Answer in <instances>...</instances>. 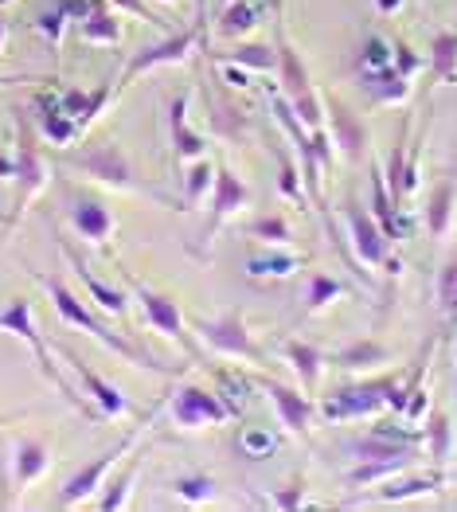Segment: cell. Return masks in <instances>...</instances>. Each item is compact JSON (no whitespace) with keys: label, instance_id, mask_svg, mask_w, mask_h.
I'll list each match as a JSON object with an SVG mask.
<instances>
[{"label":"cell","instance_id":"6da1fadb","mask_svg":"<svg viewBox=\"0 0 457 512\" xmlns=\"http://www.w3.org/2000/svg\"><path fill=\"white\" fill-rule=\"evenodd\" d=\"M36 282H40V290L51 298L55 305V313L67 321V325H75V329H83L86 337H94V341H102L114 356H122L125 364H133V368H141V372H153V376H165V380H180L184 372H188V364H165V360H157L153 352H145L137 341H129L125 333H114L106 321H98L90 309H86L83 301L71 294V286H63L55 274H40V270H28Z\"/></svg>","mask_w":457,"mask_h":512},{"label":"cell","instance_id":"7a4b0ae2","mask_svg":"<svg viewBox=\"0 0 457 512\" xmlns=\"http://www.w3.org/2000/svg\"><path fill=\"white\" fill-rule=\"evenodd\" d=\"M0 333H12L16 341H24L28 348H32V356H36V368H40V376L47 380V384L55 387L79 415H86V419H94V423H106L102 419V411L90 403V399H83L75 387L63 380V372L55 368V356H51V348H47V341H43L40 325H36V309H32V301L28 298H12L4 309H0Z\"/></svg>","mask_w":457,"mask_h":512},{"label":"cell","instance_id":"3957f363","mask_svg":"<svg viewBox=\"0 0 457 512\" xmlns=\"http://www.w3.org/2000/svg\"><path fill=\"white\" fill-rule=\"evenodd\" d=\"M63 169L79 172V176H86V180H98V184H106V188H114V192L149 196V200H157V204H168L172 212H188L184 200H172L168 192L153 188V184H145V180H137V172H133V165H129V157L122 153L118 141H102V145H94V149H86V153L63 157Z\"/></svg>","mask_w":457,"mask_h":512},{"label":"cell","instance_id":"277c9868","mask_svg":"<svg viewBox=\"0 0 457 512\" xmlns=\"http://www.w3.org/2000/svg\"><path fill=\"white\" fill-rule=\"evenodd\" d=\"M399 372H387V376H375V380H352V384H340L336 391H329L317 407V415L325 423H352V419H372L383 415L391 407V391L399 387Z\"/></svg>","mask_w":457,"mask_h":512},{"label":"cell","instance_id":"5b68a950","mask_svg":"<svg viewBox=\"0 0 457 512\" xmlns=\"http://www.w3.org/2000/svg\"><path fill=\"white\" fill-rule=\"evenodd\" d=\"M12 180H16V200H12V212L4 215L0 247L8 243V235L16 231V223L28 212V204L40 196L43 188H47V180H51V169H47L40 145H36V137H32V129H28L20 110H16V172H12Z\"/></svg>","mask_w":457,"mask_h":512},{"label":"cell","instance_id":"8992f818","mask_svg":"<svg viewBox=\"0 0 457 512\" xmlns=\"http://www.w3.org/2000/svg\"><path fill=\"white\" fill-rule=\"evenodd\" d=\"M188 325H192L196 341L204 344L208 352H215V356H223V360H247V364H266V348L254 341L243 309H227V313L215 317V321L196 317V321H188Z\"/></svg>","mask_w":457,"mask_h":512},{"label":"cell","instance_id":"52a82bcc","mask_svg":"<svg viewBox=\"0 0 457 512\" xmlns=\"http://www.w3.org/2000/svg\"><path fill=\"white\" fill-rule=\"evenodd\" d=\"M172 423L184 430H204V427H219L227 419H243L239 403L227 399L223 391H204L196 384H180L172 387V395L165 399Z\"/></svg>","mask_w":457,"mask_h":512},{"label":"cell","instance_id":"ba28073f","mask_svg":"<svg viewBox=\"0 0 457 512\" xmlns=\"http://www.w3.org/2000/svg\"><path fill=\"white\" fill-rule=\"evenodd\" d=\"M278 79H282V94L293 106V114L305 122V129H321L325 126V102L317 94V86L309 79V67L301 63L297 47L286 36L278 43Z\"/></svg>","mask_w":457,"mask_h":512},{"label":"cell","instance_id":"9c48e42d","mask_svg":"<svg viewBox=\"0 0 457 512\" xmlns=\"http://www.w3.org/2000/svg\"><path fill=\"white\" fill-rule=\"evenodd\" d=\"M196 43H200V51H208V32L204 28H184V32H176V36H165V40L157 43H145L141 51H133V59L125 63L122 79L118 86H133L141 75H149V71H157V67H172V63H184V59H192V51H196Z\"/></svg>","mask_w":457,"mask_h":512},{"label":"cell","instance_id":"30bf717a","mask_svg":"<svg viewBox=\"0 0 457 512\" xmlns=\"http://www.w3.org/2000/svg\"><path fill=\"white\" fill-rule=\"evenodd\" d=\"M129 290H133V301L141 305V313H145V321L153 325V333H161L165 341H172L180 352H188V356H196V333H192V325L184 321V313H180V305L161 294V290H153V286H145V282H137V278H129Z\"/></svg>","mask_w":457,"mask_h":512},{"label":"cell","instance_id":"8fae6325","mask_svg":"<svg viewBox=\"0 0 457 512\" xmlns=\"http://www.w3.org/2000/svg\"><path fill=\"white\" fill-rule=\"evenodd\" d=\"M141 434H145V430L137 427L133 434H125L118 446H110L106 454H98V458H94L90 466H83V470L71 473V477H67V485H63V489H59V493L51 497V509H79L83 501H90V497H94V493L102 489L106 473L114 470V466H118L122 458H129V450L137 446V438H141Z\"/></svg>","mask_w":457,"mask_h":512},{"label":"cell","instance_id":"7c38bea8","mask_svg":"<svg viewBox=\"0 0 457 512\" xmlns=\"http://www.w3.org/2000/svg\"><path fill=\"white\" fill-rule=\"evenodd\" d=\"M344 223H348V243H352V255L356 262L383 270V266H395L391 262V239L387 231L379 227V219L372 215V208H364L356 196L344 200Z\"/></svg>","mask_w":457,"mask_h":512},{"label":"cell","instance_id":"4fadbf2b","mask_svg":"<svg viewBox=\"0 0 457 512\" xmlns=\"http://www.w3.org/2000/svg\"><path fill=\"white\" fill-rule=\"evenodd\" d=\"M250 208V188L227 169H215V184H211V204H208V219H204V231H200V243H196V255L208 258V247L215 239V231L231 219V215L247 212Z\"/></svg>","mask_w":457,"mask_h":512},{"label":"cell","instance_id":"5bb4252c","mask_svg":"<svg viewBox=\"0 0 457 512\" xmlns=\"http://www.w3.org/2000/svg\"><path fill=\"white\" fill-rule=\"evenodd\" d=\"M59 356L67 360V368L75 372V380H79V387L86 391V399L102 411V419H106V423H110V419H122V415H137V403H133V399H125L122 391L110 384V380H102V376L86 364L71 344H59Z\"/></svg>","mask_w":457,"mask_h":512},{"label":"cell","instance_id":"9a60e30c","mask_svg":"<svg viewBox=\"0 0 457 512\" xmlns=\"http://www.w3.org/2000/svg\"><path fill=\"white\" fill-rule=\"evenodd\" d=\"M47 470H51V450H47V442H40V438H16V442H12V458H0V473H8L0 509H12V489H24V485L40 481Z\"/></svg>","mask_w":457,"mask_h":512},{"label":"cell","instance_id":"2e32d148","mask_svg":"<svg viewBox=\"0 0 457 512\" xmlns=\"http://www.w3.org/2000/svg\"><path fill=\"white\" fill-rule=\"evenodd\" d=\"M55 231V227H51ZM55 243H59V251L67 255V262H71V270H75V278L83 282V290L90 294V301L106 313V317H125L129 313V294H122L118 286H110V282H102L98 274H90V266H86V255L63 235V231H55Z\"/></svg>","mask_w":457,"mask_h":512},{"label":"cell","instance_id":"e0dca14e","mask_svg":"<svg viewBox=\"0 0 457 512\" xmlns=\"http://www.w3.org/2000/svg\"><path fill=\"white\" fill-rule=\"evenodd\" d=\"M67 223L75 227V235L86 239V247H98V251H110V239H114V215L102 200H90L83 192H67Z\"/></svg>","mask_w":457,"mask_h":512},{"label":"cell","instance_id":"ac0fdd59","mask_svg":"<svg viewBox=\"0 0 457 512\" xmlns=\"http://www.w3.org/2000/svg\"><path fill=\"white\" fill-rule=\"evenodd\" d=\"M321 102H325V129L333 137L336 153L348 157V161H360L368 153V126H364V118L352 106H344L340 98H333V94H325Z\"/></svg>","mask_w":457,"mask_h":512},{"label":"cell","instance_id":"d6986e66","mask_svg":"<svg viewBox=\"0 0 457 512\" xmlns=\"http://www.w3.org/2000/svg\"><path fill=\"white\" fill-rule=\"evenodd\" d=\"M258 387H262L266 399L274 403L282 427L290 430L293 438H309V427H313V419H317V403H313V395H309L305 387L297 391V387L278 384V380H258Z\"/></svg>","mask_w":457,"mask_h":512},{"label":"cell","instance_id":"ffe728a7","mask_svg":"<svg viewBox=\"0 0 457 512\" xmlns=\"http://www.w3.org/2000/svg\"><path fill=\"white\" fill-rule=\"evenodd\" d=\"M446 485V470H434V473H411V477H387L379 481L375 489L379 493H368V497H356L348 505H403V501H415V497H430Z\"/></svg>","mask_w":457,"mask_h":512},{"label":"cell","instance_id":"44dd1931","mask_svg":"<svg viewBox=\"0 0 457 512\" xmlns=\"http://www.w3.org/2000/svg\"><path fill=\"white\" fill-rule=\"evenodd\" d=\"M457 219V176H446L434 184L430 200H426V231L434 243H446Z\"/></svg>","mask_w":457,"mask_h":512},{"label":"cell","instance_id":"7402d4cb","mask_svg":"<svg viewBox=\"0 0 457 512\" xmlns=\"http://www.w3.org/2000/svg\"><path fill=\"white\" fill-rule=\"evenodd\" d=\"M372 215L379 219V227L387 231L391 243H399V239L407 235V215L395 204V196H391V188H387V176H383V165H379V161H372Z\"/></svg>","mask_w":457,"mask_h":512},{"label":"cell","instance_id":"603a6c76","mask_svg":"<svg viewBox=\"0 0 457 512\" xmlns=\"http://www.w3.org/2000/svg\"><path fill=\"white\" fill-rule=\"evenodd\" d=\"M168 133H172V149L180 161H200L208 153L204 137L188 126V94H176L168 106Z\"/></svg>","mask_w":457,"mask_h":512},{"label":"cell","instance_id":"cb8c5ba5","mask_svg":"<svg viewBox=\"0 0 457 512\" xmlns=\"http://www.w3.org/2000/svg\"><path fill=\"white\" fill-rule=\"evenodd\" d=\"M422 446H426V458L446 470L450 458H454V419L442 411V407H430L426 415V427H422Z\"/></svg>","mask_w":457,"mask_h":512},{"label":"cell","instance_id":"d4e9b609","mask_svg":"<svg viewBox=\"0 0 457 512\" xmlns=\"http://www.w3.org/2000/svg\"><path fill=\"white\" fill-rule=\"evenodd\" d=\"M282 356H286V364L293 368L297 384L313 395L317 384H321V376H325V352L309 341H290V344H282Z\"/></svg>","mask_w":457,"mask_h":512},{"label":"cell","instance_id":"484cf974","mask_svg":"<svg viewBox=\"0 0 457 512\" xmlns=\"http://www.w3.org/2000/svg\"><path fill=\"white\" fill-rule=\"evenodd\" d=\"M360 86L368 90V98H372L375 106H403L411 98V79L399 75L395 67L375 71V75H360Z\"/></svg>","mask_w":457,"mask_h":512},{"label":"cell","instance_id":"4316f807","mask_svg":"<svg viewBox=\"0 0 457 512\" xmlns=\"http://www.w3.org/2000/svg\"><path fill=\"white\" fill-rule=\"evenodd\" d=\"M141 462H145V454L137 450H129V462H125V470L118 477H110V485L106 489H98V509L102 512H118L129 505V493H133V481H137V473H141Z\"/></svg>","mask_w":457,"mask_h":512},{"label":"cell","instance_id":"83f0119b","mask_svg":"<svg viewBox=\"0 0 457 512\" xmlns=\"http://www.w3.org/2000/svg\"><path fill=\"white\" fill-rule=\"evenodd\" d=\"M430 79L434 83H457V28H446L430 40Z\"/></svg>","mask_w":457,"mask_h":512},{"label":"cell","instance_id":"f1b7e54d","mask_svg":"<svg viewBox=\"0 0 457 512\" xmlns=\"http://www.w3.org/2000/svg\"><path fill=\"white\" fill-rule=\"evenodd\" d=\"M387 360H391V352L379 341H372V337L348 344V348H340L333 356V364L344 368V372H368V368H379V364H387Z\"/></svg>","mask_w":457,"mask_h":512},{"label":"cell","instance_id":"f546056e","mask_svg":"<svg viewBox=\"0 0 457 512\" xmlns=\"http://www.w3.org/2000/svg\"><path fill=\"white\" fill-rule=\"evenodd\" d=\"M418 458H383V462H356L352 470H348V485L352 489H368V485H379V481H387V477H395V473L411 470Z\"/></svg>","mask_w":457,"mask_h":512},{"label":"cell","instance_id":"4dcf8cb0","mask_svg":"<svg viewBox=\"0 0 457 512\" xmlns=\"http://www.w3.org/2000/svg\"><path fill=\"white\" fill-rule=\"evenodd\" d=\"M305 266L301 255H290V251H262V255L247 258V274L250 278H290Z\"/></svg>","mask_w":457,"mask_h":512},{"label":"cell","instance_id":"1f68e13d","mask_svg":"<svg viewBox=\"0 0 457 512\" xmlns=\"http://www.w3.org/2000/svg\"><path fill=\"white\" fill-rule=\"evenodd\" d=\"M344 294H348V286H344L340 278L317 270V274H309V286H305V313H321V309H329V305L340 301Z\"/></svg>","mask_w":457,"mask_h":512},{"label":"cell","instance_id":"d6a6232c","mask_svg":"<svg viewBox=\"0 0 457 512\" xmlns=\"http://www.w3.org/2000/svg\"><path fill=\"white\" fill-rule=\"evenodd\" d=\"M40 122H43V137H47L51 145H71V141L83 137L79 122H75L67 110H59V102H43Z\"/></svg>","mask_w":457,"mask_h":512},{"label":"cell","instance_id":"836d02e7","mask_svg":"<svg viewBox=\"0 0 457 512\" xmlns=\"http://www.w3.org/2000/svg\"><path fill=\"white\" fill-rule=\"evenodd\" d=\"M219 59H223V63H239V67H247V71H254V75H270V71H278V51H274V47H262V43H243V47L219 55Z\"/></svg>","mask_w":457,"mask_h":512},{"label":"cell","instance_id":"e575fe53","mask_svg":"<svg viewBox=\"0 0 457 512\" xmlns=\"http://www.w3.org/2000/svg\"><path fill=\"white\" fill-rule=\"evenodd\" d=\"M79 32H83L86 43H102V47H114V43H122V24L106 12V4L98 8V12H86L83 24H79Z\"/></svg>","mask_w":457,"mask_h":512},{"label":"cell","instance_id":"d590c367","mask_svg":"<svg viewBox=\"0 0 457 512\" xmlns=\"http://www.w3.org/2000/svg\"><path fill=\"white\" fill-rule=\"evenodd\" d=\"M172 493L180 501H188V505H208V501H215V493H219V481L211 473H184V477L172 481Z\"/></svg>","mask_w":457,"mask_h":512},{"label":"cell","instance_id":"8d00e7d4","mask_svg":"<svg viewBox=\"0 0 457 512\" xmlns=\"http://www.w3.org/2000/svg\"><path fill=\"white\" fill-rule=\"evenodd\" d=\"M387 67H395L391 63V43L383 40V36H368V40L360 43V55H356V79L360 75H375V71H387Z\"/></svg>","mask_w":457,"mask_h":512},{"label":"cell","instance_id":"74e56055","mask_svg":"<svg viewBox=\"0 0 457 512\" xmlns=\"http://www.w3.org/2000/svg\"><path fill=\"white\" fill-rule=\"evenodd\" d=\"M434 294H438V309L457 325V251L442 262V270L434 278Z\"/></svg>","mask_w":457,"mask_h":512},{"label":"cell","instance_id":"f35d334b","mask_svg":"<svg viewBox=\"0 0 457 512\" xmlns=\"http://www.w3.org/2000/svg\"><path fill=\"white\" fill-rule=\"evenodd\" d=\"M219 20H223V24H219L223 36H243V32H250V28L258 24V8L247 4V0H231V4H223Z\"/></svg>","mask_w":457,"mask_h":512},{"label":"cell","instance_id":"ab89813d","mask_svg":"<svg viewBox=\"0 0 457 512\" xmlns=\"http://www.w3.org/2000/svg\"><path fill=\"white\" fill-rule=\"evenodd\" d=\"M250 239H258V243H266V247H290L293 231L282 215H262V219L250 223Z\"/></svg>","mask_w":457,"mask_h":512},{"label":"cell","instance_id":"60d3db41","mask_svg":"<svg viewBox=\"0 0 457 512\" xmlns=\"http://www.w3.org/2000/svg\"><path fill=\"white\" fill-rule=\"evenodd\" d=\"M211 184H215V165L211 161H192V169H188V180H184V204L188 208H196L204 196L211 192Z\"/></svg>","mask_w":457,"mask_h":512},{"label":"cell","instance_id":"b9f144b4","mask_svg":"<svg viewBox=\"0 0 457 512\" xmlns=\"http://www.w3.org/2000/svg\"><path fill=\"white\" fill-rule=\"evenodd\" d=\"M278 188H282V196H290L297 204H305V176H301V165H297V153L290 149H282V180H278Z\"/></svg>","mask_w":457,"mask_h":512},{"label":"cell","instance_id":"7bdbcfd3","mask_svg":"<svg viewBox=\"0 0 457 512\" xmlns=\"http://www.w3.org/2000/svg\"><path fill=\"white\" fill-rule=\"evenodd\" d=\"M75 4H55V8H47L40 20H36V28L43 32V40L51 43V47H59L63 40V28H67V12H71Z\"/></svg>","mask_w":457,"mask_h":512},{"label":"cell","instance_id":"ee69618b","mask_svg":"<svg viewBox=\"0 0 457 512\" xmlns=\"http://www.w3.org/2000/svg\"><path fill=\"white\" fill-rule=\"evenodd\" d=\"M391 63H395V71L407 75V79H415L418 71H422V59H418L415 47L407 40H391Z\"/></svg>","mask_w":457,"mask_h":512},{"label":"cell","instance_id":"f6af8a7d","mask_svg":"<svg viewBox=\"0 0 457 512\" xmlns=\"http://www.w3.org/2000/svg\"><path fill=\"white\" fill-rule=\"evenodd\" d=\"M239 446L247 450V458H270V454H274V446H278V438H274V434H266V430H247Z\"/></svg>","mask_w":457,"mask_h":512},{"label":"cell","instance_id":"bcb514c9","mask_svg":"<svg viewBox=\"0 0 457 512\" xmlns=\"http://www.w3.org/2000/svg\"><path fill=\"white\" fill-rule=\"evenodd\" d=\"M301 505H305V481L301 477H293L290 485H282L274 493V509H301Z\"/></svg>","mask_w":457,"mask_h":512},{"label":"cell","instance_id":"7dc6e473","mask_svg":"<svg viewBox=\"0 0 457 512\" xmlns=\"http://www.w3.org/2000/svg\"><path fill=\"white\" fill-rule=\"evenodd\" d=\"M219 75L235 86V90H247V86H254V71L239 67V63H223V59H219Z\"/></svg>","mask_w":457,"mask_h":512},{"label":"cell","instance_id":"c3c4849f","mask_svg":"<svg viewBox=\"0 0 457 512\" xmlns=\"http://www.w3.org/2000/svg\"><path fill=\"white\" fill-rule=\"evenodd\" d=\"M110 4H118L122 12H129V16H137V20H145V24H161V16L145 8V0H110Z\"/></svg>","mask_w":457,"mask_h":512},{"label":"cell","instance_id":"681fc988","mask_svg":"<svg viewBox=\"0 0 457 512\" xmlns=\"http://www.w3.org/2000/svg\"><path fill=\"white\" fill-rule=\"evenodd\" d=\"M403 8V0H375V12H383V16H395Z\"/></svg>","mask_w":457,"mask_h":512},{"label":"cell","instance_id":"f907efd6","mask_svg":"<svg viewBox=\"0 0 457 512\" xmlns=\"http://www.w3.org/2000/svg\"><path fill=\"white\" fill-rule=\"evenodd\" d=\"M20 415H0V427H8V423H16Z\"/></svg>","mask_w":457,"mask_h":512},{"label":"cell","instance_id":"816d5d0a","mask_svg":"<svg viewBox=\"0 0 457 512\" xmlns=\"http://www.w3.org/2000/svg\"><path fill=\"white\" fill-rule=\"evenodd\" d=\"M0 43H4V24H0Z\"/></svg>","mask_w":457,"mask_h":512},{"label":"cell","instance_id":"f5cc1de1","mask_svg":"<svg viewBox=\"0 0 457 512\" xmlns=\"http://www.w3.org/2000/svg\"><path fill=\"white\" fill-rule=\"evenodd\" d=\"M454 360H457V341H454Z\"/></svg>","mask_w":457,"mask_h":512},{"label":"cell","instance_id":"db71d44e","mask_svg":"<svg viewBox=\"0 0 457 512\" xmlns=\"http://www.w3.org/2000/svg\"><path fill=\"white\" fill-rule=\"evenodd\" d=\"M165 4H172V0H165Z\"/></svg>","mask_w":457,"mask_h":512}]
</instances>
